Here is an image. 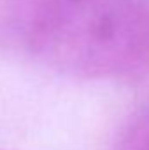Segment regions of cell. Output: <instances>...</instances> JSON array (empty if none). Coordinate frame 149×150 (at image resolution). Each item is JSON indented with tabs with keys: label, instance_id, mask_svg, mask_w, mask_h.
Returning <instances> with one entry per match:
<instances>
[{
	"label": "cell",
	"instance_id": "6da1fadb",
	"mask_svg": "<svg viewBox=\"0 0 149 150\" xmlns=\"http://www.w3.org/2000/svg\"><path fill=\"white\" fill-rule=\"evenodd\" d=\"M30 51L53 70L119 79L149 58V11L139 0H46L27 30Z\"/></svg>",
	"mask_w": 149,
	"mask_h": 150
},
{
	"label": "cell",
	"instance_id": "7a4b0ae2",
	"mask_svg": "<svg viewBox=\"0 0 149 150\" xmlns=\"http://www.w3.org/2000/svg\"><path fill=\"white\" fill-rule=\"evenodd\" d=\"M112 150H149V107L139 108L126 119Z\"/></svg>",
	"mask_w": 149,
	"mask_h": 150
}]
</instances>
